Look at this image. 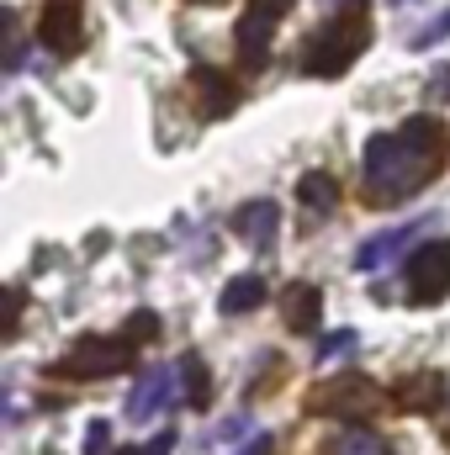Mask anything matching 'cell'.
Wrapping results in <instances>:
<instances>
[{"label": "cell", "instance_id": "44dd1931", "mask_svg": "<svg viewBox=\"0 0 450 455\" xmlns=\"http://www.w3.org/2000/svg\"><path fill=\"white\" fill-rule=\"evenodd\" d=\"M292 5H297V0H249V11H260V16H270V21H281Z\"/></svg>", "mask_w": 450, "mask_h": 455}, {"label": "cell", "instance_id": "30bf717a", "mask_svg": "<svg viewBox=\"0 0 450 455\" xmlns=\"http://www.w3.org/2000/svg\"><path fill=\"white\" fill-rule=\"evenodd\" d=\"M191 85L202 91V116H228L233 107H238V85L228 80L223 69L197 64V69H191Z\"/></svg>", "mask_w": 450, "mask_h": 455}, {"label": "cell", "instance_id": "3957f363", "mask_svg": "<svg viewBox=\"0 0 450 455\" xmlns=\"http://www.w3.org/2000/svg\"><path fill=\"white\" fill-rule=\"evenodd\" d=\"M133 349H138V344L127 339V334H117V339L91 334V339L69 344V355L59 360V371H64V376H75V381H101V376H117V371H127V365H133Z\"/></svg>", "mask_w": 450, "mask_h": 455}, {"label": "cell", "instance_id": "cb8c5ba5", "mask_svg": "<svg viewBox=\"0 0 450 455\" xmlns=\"http://www.w3.org/2000/svg\"><path fill=\"white\" fill-rule=\"evenodd\" d=\"M175 440H181V435H175V429H165V435H154V440H149V451H143V455H170V451H175Z\"/></svg>", "mask_w": 450, "mask_h": 455}, {"label": "cell", "instance_id": "484cf974", "mask_svg": "<svg viewBox=\"0 0 450 455\" xmlns=\"http://www.w3.org/2000/svg\"><path fill=\"white\" fill-rule=\"evenodd\" d=\"M117 455H143V451H117Z\"/></svg>", "mask_w": 450, "mask_h": 455}, {"label": "cell", "instance_id": "5bb4252c", "mask_svg": "<svg viewBox=\"0 0 450 455\" xmlns=\"http://www.w3.org/2000/svg\"><path fill=\"white\" fill-rule=\"evenodd\" d=\"M181 387H186V403L197 413L213 408V376H207V360L202 355H181Z\"/></svg>", "mask_w": 450, "mask_h": 455}, {"label": "cell", "instance_id": "52a82bcc", "mask_svg": "<svg viewBox=\"0 0 450 455\" xmlns=\"http://www.w3.org/2000/svg\"><path fill=\"white\" fill-rule=\"evenodd\" d=\"M424 233V223H403V228H387V233H376V238H366L360 249H355V270L360 275H376V270H392L398 265V254L414 243Z\"/></svg>", "mask_w": 450, "mask_h": 455}, {"label": "cell", "instance_id": "9a60e30c", "mask_svg": "<svg viewBox=\"0 0 450 455\" xmlns=\"http://www.w3.org/2000/svg\"><path fill=\"white\" fill-rule=\"evenodd\" d=\"M297 202L313 207V212H329V207L339 202V180L334 175H324V170H308V175L297 180Z\"/></svg>", "mask_w": 450, "mask_h": 455}, {"label": "cell", "instance_id": "d4e9b609", "mask_svg": "<svg viewBox=\"0 0 450 455\" xmlns=\"http://www.w3.org/2000/svg\"><path fill=\"white\" fill-rule=\"evenodd\" d=\"M244 455H270V435H254V445H244Z\"/></svg>", "mask_w": 450, "mask_h": 455}, {"label": "cell", "instance_id": "ffe728a7", "mask_svg": "<svg viewBox=\"0 0 450 455\" xmlns=\"http://www.w3.org/2000/svg\"><path fill=\"white\" fill-rule=\"evenodd\" d=\"M440 37H450V5L440 11V21H430L424 32H414V48H430V43H440Z\"/></svg>", "mask_w": 450, "mask_h": 455}, {"label": "cell", "instance_id": "277c9868", "mask_svg": "<svg viewBox=\"0 0 450 455\" xmlns=\"http://www.w3.org/2000/svg\"><path fill=\"white\" fill-rule=\"evenodd\" d=\"M408 297L414 302H440V297H450V238L419 243L408 254Z\"/></svg>", "mask_w": 450, "mask_h": 455}, {"label": "cell", "instance_id": "9c48e42d", "mask_svg": "<svg viewBox=\"0 0 450 455\" xmlns=\"http://www.w3.org/2000/svg\"><path fill=\"white\" fill-rule=\"evenodd\" d=\"M276 228H281V207H276L270 196L244 202V207L233 212V233H238L249 249H270V243H276Z\"/></svg>", "mask_w": 450, "mask_h": 455}, {"label": "cell", "instance_id": "d6986e66", "mask_svg": "<svg viewBox=\"0 0 450 455\" xmlns=\"http://www.w3.org/2000/svg\"><path fill=\"white\" fill-rule=\"evenodd\" d=\"M154 334H159V318H154V313H133V323H127V339H133V344H149Z\"/></svg>", "mask_w": 450, "mask_h": 455}, {"label": "cell", "instance_id": "e0dca14e", "mask_svg": "<svg viewBox=\"0 0 450 455\" xmlns=\"http://www.w3.org/2000/svg\"><path fill=\"white\" fill-rule=\"evenodd\" d=\"M107 451H112V424L96 419V424L85 429V440H80V455H107Z\"/></svg>", "mask_w": 450, "mask_h": 455}, {"label": "cell", "instance_id": "8992f818", "mask_svg": "<svg viewBox=\"0 0 450 455\" xmlns=\"http://www.w3.org/2000/svg\"><path fill=\"white\" fill-rule=\"evenodd\" d=\"M37 43L53 48V53H75L85 43V16L75 0H48L43 16H37Z\"/></svg>", "mask_w": 450, "mask_h": 455}, {"label": "cell", "instance_id": "ba28073f", "mask_svg": "<svg viewBox=\"0 0 450 455\" xmlns=\"http://www.w3.org/2000/svg\"><path fill=\"white\" fill-rule=\"evenodd\" d=\"M371 403H376V387L366 376H339V381L313 392V408L318 413H339V419H360Z\"/></svg>", "mask_w": 450, "mask_h": 455}, {"label": "cell", "instance_id": "2e32d148", "mask_svg": "<svg viewBox=\"0 0 450 455\" xmlns=\"http://www.w3.org/2000/svg\"><path fill=\"white\" fill-rule=\"evenodd\" d=\"M355 344H360V339H355V329H339V334H329V339L318 344V360H324V365H334V360H344Z\"/></svg>", "mask_w": 450, "mask_h": 455}, {"label": "cell", "instance_id": "7c38bea8", "mask_svg": "<svg viewBox=\"0 0 450 455\" xmlns=\"http://www.w3.org/2000/svg\"><path fill=\"white\" fill-rule=\"evenodd\" d=\"M265 302V281L260 275H233L223 286V297H218V307H223L228 318H244V313H254Z\"/></svg>", "mask_w": 450, "mask_h": 455}, {"label": "cell", "instance_id": "ac0fdd59", "mask_svg": "<svg viewBox=\"0 0 450 455\" xmlns=\"http://www.w3.org/2000/svg\"><path fill=\"white\" fill-rule=\"evenodd\" d=\"M430 392H435V376H424V381H408V387H403V408H430V403H435Z\"/></svg>", "mask_w": 450, "mask_h": 455}, {"label": "cell", "instance_id": "7402d4cb", "mask_svg": "<svg viewBox=\"0 0 450 455\" xmlns=\"http://www.w3.org/2000/svg\"><path fill=\"white\" fill-rule=\"evenodd\" d=\"M249 429V419H228V424H218V435H213V445H233L238 435Z\"/></svg>", "mask_w": 450, "mask_h": 455}, {"label": "cell", "instance_id": "603a6c76", "mask_svg": "<svg viewBox=\"0 0 450 455\" xmlns=\"http://www.w3.org/2000/svg\"><path fill=\"white\" fill-rule=\"evenodd\" d=\"M16 323H21V291L11 286L5 291V334H16Z\"/></svg>", "mask_w": 450, "mask_h": 455}, {"label": "cell", "instance_id": "7a4b0ae2", "mask_svg": "<svg viewBox=\"0 0 450 455\" xmlns=\"http://www.w3.org/2000/svg\"><path fill=\"white\" fill-rule=\"evenodd\" d=\"M366 43H371V16H366V5H350V11H339L334 21H324V27L308 37L302 69L318 75V80H334V75H344V69L366 53Z\"/></svg>", "mask_w": 450, "mask_h": 455}, {"label": "cell", "instance_id": "6da1fadb", "mask_svg": "<svg viewBox=\"0 0 450 455\" xmlns=\"http://www.w3.org/2000/svg\"><path fill=\"white\" fill-rule=\"evenodd\" d=\"M446 159V127L435 116H408L398 132H376L366 143V186H371V202L382 207H398L408 202Z\"/></svg>", "mask_w": 450, "mask_h": 455}, {"label": "cell", "instance_id": "4fadbf2b", "mask_svg": "<svg viewBox=\"0 0 450 455\" xmlns=\"http://www.w3.org/2000/svg\"><path fill=\"white\" fill-rule=\"evenodd\" d=\"M324 455H392V445H387L376 429H360V424H350V429H339L334 440L324 445Z\"/></svg>", "mask_w": 450, "mask_h": 455}, {"label": "cell", "instance_id": "8fae6325", "mask_svg": "<svg viewBox=\"0 0 450 455\" xmlns=\"http://www.w3.org/2000/svg\"><path fill=\"white\" fill-rule=\"evenodd\" d=\"M281 313H286V329H292V334H313V329H318V313H324L318 286H292V291L281 297Z\"/></svg>", "mask_w": 450, "mask_h": 455}, {"label": "cell", "instance_id": "5b68a950", "mask_svg": "<svg viewBox=\"0 0 450 455\" xmlns=\"http://www.w3.org/2000/svg\"><path fill=\"white\" fill-rule=\"evenodd\" d=\"M170 397H186V387H181V365H175V371H170V365L143 371L138 387H133V397H127V424H149L159 408H170Z\"/></svg>", "mask_w": 450, "mask_h": 455}]
</instances>
